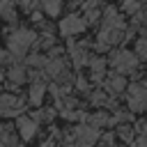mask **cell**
I'll use <instances>...</instances> for the list:
<instances>
[{
    "label": "cell",
    "instance_id": "22",
    "mask_svg": "<svg viewBox=\"0 0 147 147\" xmlns=\"http://www.w3.org/2000/svg\"><path fill=\"white\" fill-rule=\"evenodd\" d=\"M117 136H119L122 140H126V142L133 140V131H131V126H119V129H117Z\"/></svg>",
    "mask_w": 147,
    "mask_h": 147
},
{
    "label": "cell",
    "instance_id": "13",
    "mask_svg": "<svg viewBox=\"0 0 147 147\" xmlns=\"http://www.w3.org/2000/svg\"><path fill=\"white\" fill-rule=\"evenodd\" d=\"M103 87H106V92H110V94H119V92H124L129 85H126V80H124V76H119V74H115V76H110V78H106V83H103Z\"/></svg>",
    "mask_w": 147,
    "mask_h": 147
},
{
    "label": "cell",
    "instance_id": "26",
    "mask_svg": "<svg viewBox=\"0 0 147 147\" xmlns=\"http://www.w3.org/2000/svg\"><path fill=\"white\" fill-rule=\"evenodd\" d=\"M39 147H55V142H53V140H51V138H48V140H44V142H41V145H39Z\"/></svg>",
    "mask_w": 147,
    "mask_h": 147
},
{
    "label": "cell",
    "instance_id": "8",
    "mask_svg": "<svg viewBox=\"0 0 147 147\" xmlns=\"http://www.w3.org/2000/svg\"><path fill=\"white\" fill-rule=\"evenodd\" d=\"M96 138H99V131L92 129L90 124H87V126H78V129L74 131V145H76V147H90V145L96 142Z\"/></svg>",
    "mask_w": 147,
    "mask_h": 147
},
{
    "label": "cell",
    "instance_id": "17",
    "mask_svg": "<svg viewBox=\"0 0 147 147\" xmlns=\"http://www.w3.org/2000/svg\"><path fill=\"white\" fill-rule=\"evenodd\" d=\"M87 122H90V126H92V129H101V126L110 124V119L106 117V113H94V115H90V117H87Z\"/></svg>",
    "mask_w": 147,
    "mask_h": 147
},
{
    "label": "cell",
    "instance_id": "24",
    "mask_svg": "<svg viewBox=\"0 0 147 147\" xmlns=\"http://www.w3.org/2000/svg\"><path fill=\"white\" fill-rule=\"evenodd\" d=\"M110 145H113V136L108 133V136H103V140L99 142V147H110Z\"/></svg>",
    "mask_w": 147,
    "mask_h": 147
},
{
    "label": "cell",
    "instance_id": "21",
    "mask_svg": "<svg viewBox=\"0 0 147 147\" xmlns=\"http://www.w3.org/2000/svg\"><path fill=\"white\" fill-rule=\"evenodd\" d=\"M92 103H94V106H106V103H110V101H108L106 92H94V94H92ZM110 106H113V103H110Z\"/></svg>",
    "mask_w": 147,
    "mask_h": 147
},
{
    "label": "cell",
    "instance_id": "16",
    "mask_svg": "<svg viewBox=\"0 0 147 147\" xmlns=\"http://www.w3.org/2000/svg\"><path fill=\"white\" fill-rule=\"evenodd\" d=\"M16 0H0V18L7 21H16V9H14Z\"/></svg>",
    "mask_w": 147,
    "mask_h": 147
},
{
    "label": "cell",
    "instance_id": "7",
    "mask_svg": "<svg viewBox=\"0 0 147 147\" xmlns=\"http://www.w3.org/2000/svg\"><path fill=\"white\" fill-rule=\"evenodd\" d=\"M25 108V101L21 99V96H16V94H0V115H9V117H14V115H21V110Z\"/></svg>",
    "mask_w": 147,
    "mask_h": 147
},
{
    "label": "cell",
    "instance_id": "3",
    "mask_svg": "<svg viewBox=\"0 0 147 147\" xmlns=\"http://www.w3.org/2000/svg\"><path fill=\"white\" fill-rule=\"evenodd\" d=\"M138 55L136 53H131V51H115L113 55H110V67L115 69V74H119V76H124V74H133L136 69H138Z\"/></svg>",
    "mask_w": 147,
    "mask_h": 147
},
{
    "label": "cell",
    "instance_id": "15",
    "mask_svg": "<svg viewBox=\"0 0 147 147\" xmlns=\"http://www.w3.org/2000/svg\"><path fill=\"white\" fill-rule=\"evenodd\" d=\"M62 2H64V0H39L37 5H39V9H44L48 16H57L60 9H62Z\"/></svg>",
    "mask_w": 147,
    "mask_h": 147
},
{
    "label": "cell",
    "instance_id": "20",
    "mask_svg": "<svg viewBox=\"0 0 147 147\" xmlns=\"http://www.w3.org/2000/svg\"><path fill=\"white\" fill-rule=\"evenodd\" d=\"M101 18V7H94V9H87L85 11V21L87 23H96Z\"/></svg>",
    "mask_w": 147,
    "mask_h": 147
},
{
    "label": "cell",
    "instance_id": "27",
    "mask_svg": "<svg viewBox=\"0 0 147 147\" xmlns=\"http://www.w3.org/2000/svg\"><path fill=\"white\" fill-rule=\"evenodd\" d=\"M7 60V53H5V48H0V64Z\"/></svg>",
    "mask_w": 147,
    "mask_h": 147
},
{
    "label": "cell",
    "instance_id": "14",
    "mask_svg": "<svg viewBox=\"0 0 147 147\" xmlns=\"http://www.w3.org/2000/svg\"><path fill=\"white\" fill-rule=\"evenodd\" d=\"M90 69H92V80H103L106 76V62L101 57H90Z\"/></svg>",
    "mask_w": 147,
    "mask_h": 147
},
{
    "label": "cell",
    "instance_id": "18",
    "mask_svg": "<svg viewBox=\"0 0 147 147\" xmlns=\"http://www.w3.org/2000/svg\"><path fill=\"white\" fill-rule=\"evenodd\" d=\"M142 5H145V0H124L122 2V9L129 11V14H140Z\"/></svg>",
    "mask_w": 147,
    "mask_h": 147
},
{
    "label": "cell",
    "instance_id": "1",
    "mask_svg": "<svg viewBox=\"0 0 147 147\" xmlns=\"http://www.w3.org/2000/svg\"><path fill=\"white\" fill-rule=\"evenodd\" d=\"M126 34V28H124V21L119 18L117 9L115 7H108L101 16V30L96 34V48L99 51H106L115 44H119Z\"/></svg>",
    "mask_w": 147,
    "mask_h": 147
},
{
    "label": "cell",
    "instance_id": "25",
    "mask_svg": "<svg viewBox=\"0 0 147 147\" xmlns=\"http://www.w3.org/2000/svg\"><path fill=\"white\" fill-rule=\"evenodd\" d=\"M76 85H78L80 90H87V87H90V83H87V80H83V78H78V80H76Z\"/></svg>",
    "mask_w": 147,
    "mask_h": 147
},
{
    "label": "cell",
    "instance_id": "29",
    "mask_svg": "<svg viewBox=\"0 0 147 147\" xmlns=\"http://www.w3.org/2000/svg\"><path fill=\"white\" fill-rule=\"evenodd\" d=\"M69 5H74V7H76V5H83V0H69Z\"/></svg>",
    "mask_w": 147,
    "mask_h": 147
},
{
    "label": "cell",
    "instance_id": "2",
    "mask_svg": "<svg viewBox=\"0 0 147 147\" xmlns=\"http://www.w3.org/2000/svg\"><path fill=\"white\" fill-rule=\"evenodd\" d=\"M37 44V32L28 28H16L7 34V51L14 55V60H21L30 46Z\"/></svg>",
    "mask_w": 147,
    "mask_h": 147
},
{
    "label": "cell",
    "instance_id": "11",
    "mask_svg": "<svg viewBox=\"0 0 147 147\" xmlns=\"http://www.w3.org/2000/svg\"><path fill=\"white\" fill-rule=\"evenodd\" d=\"M7 80H11V83H16V85H21V83L28 80V69L21 64V60H16V62L7 69Z\"/></svg>",
    "mask_w": 147,
    "mask_h": 147
},
{
    "label": "cell",
    "instance_id": "23",
    "mask_svg": "<svg viewBox=\"0 0 147 147\" xmlns=\"http://www.w3.org/2000/svg\"><path fill=\"white\" fill-rule=\"evenodd\" d=\"M131 147H147V136H138L136 140H131Z\"/></svg>",
    "mask_w": 147,
    "mask_h": 147
},
{
    "label": "cell",
    "instance_id": "4",
    "mask_svg": "<svg viewBox=\"0 0 147 147\" xmlns=\"http://www.w3.org/2000/svg\"><path fill=\"white\" fill-rule=\"evenodd\" d=\"M41 69H44V74H48L55 80H67L69 78V67H67V62H64V57H62L60 51H53L46 57V64Z\"/></svg>",
    "mask_w": 147,
    "mask_h": 147
},
{
    "label": "cell",
    "instance_id": "30",
    "mask_svg": "<svg viewBox=\"0 0 147 147\" xmlns=\"http://www.w3.org/2000/svg\"><path fill=\"white\" fill-rule=\"evenodd\" d=\"M0 147H7V145H2V142H0Z\"/></svg>",
    "mask_w": 147,
    "mask_h": 147
},
{
    "label": "cell",
    "instance_id": "6",
    "mask_svg": "<svg viewBox=\"0 0 147 147\" xmlns=\"http://www.w3.org/2000/svg\"><path fill=\"white\" fill-rule=\"evenodd\" d=\"M85 28H87V21L78 14H69L60 21V34L62 37H76V34L85 32Z\"/></svg>",
    "mask_w": 147,
    "mask_h": 147
},
{
    "label": "cell",
    "instance_id": "12",
    "mask_svg": "<svg viewBox=\"0 0 147 147\" xmlns=\"http://www.w3.org/2000/svg\"><path fill=\"white\" fill-rule=\"evenodd\" d=\"M44 96H46V83H41V80H34V83L30 85V94H28V101H30L32 106H41Z\"/></svg>",
    "mask_w": 147,
    "mask_h": 147
},
{
    "label": "cell",
    "instance_id": "10",
    "mask_svg": "<svg viewBox=\"0 0 147 147\" xmlns=\"http://www.w3.org/2000/svg\"><path fill=\"white\" fill-rule=\"evenodd\" d=\"M69 55H71L76 69H80L83 64L90 62V48H87L85 44H74V41H71V44H69Z\"/></svg>",
    "mask_w": 147,
    "mask_h": 147
},
{
    "label": "cell",
    "instance_id": "19",
    "mask_svg": "<svg viewBox=\"0 0 147 147\" xmlns=\"http://www.w3.org/2000/svg\"><path fill=\"white\" fill-rule=\"evenodd\" d=\"M136 55L142 57V60H147V34H142V37L136 41Z\"/></svg>",
    "mask_w": 147,
    "mask_h": 147
},
{
    "label": "cell",
    "instance_id": "5",
    "mask_svg": "<svg viewBox=\"0 0 147 147\" xmlns=\"http://www.w3.org/2000/svg\"><path fill=\"white\" fill-rule=\"evenodd\" d=\"M126 101H129V108L140 113L147 108V87L140 85V83H133L126 87Z\"/></svg>",
    "mask_w": 147,
    "mask_h": 147
},
{
    "label": "cell",
    "instance_id": "9",
    "mask_svg": "<svg viewBox=\"0 0 147 147\" xmlns=\"http://www.w3.org/2000/svg\"><path fill=\"white\" fill-rule=\"evenodd\" d=\"M16 129H18V136H21L23 140H32V138L37 136L39 124H37V119H34V117L18 115V119H16Z\"/></svg>",
    "mask_w": 147,
    "mask_h": 147
},
{
    "label": "cell",
    "instance_id": "28",
    "mask_svg": "<svg viewBox=\"0 0 147 147\" xmlns=\"http://www.w3.org/2000/svg\"><path fill=\"white\" fill-rule=\"evenodd\" d=\"M138 16H140V18H142V21H145V23H147V7H145V9H142V11H140V14H138Z\"/></svg>",
    "mask_w": 147,
    "mask_h": 147
}]
</instances>
